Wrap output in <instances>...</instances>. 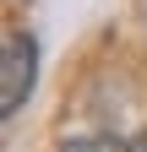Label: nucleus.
Segmentation results:
<instances>
[{"instance_id":"1","label":"nucleus","mask_w":147,"mask_h":152,"mask_svg":"<svg viewBox=\"0 0 147 152\" xmlns=\"http://www.w3.org/2000/svg\"><path fill=\"white\" fill-rule=\"evenodd\" d=\"M33 82H38V44H33V33L11 27L6 44H0V114L22 109Z\"/></svg>"},{"instance_id":"2","label":"nucleus","mask_w":147,"mask_h":152,"mask_svg":"<svg viewBox=\"0 0 147 152\" xmlns=\"http://www.w3.org/2000/svg\"><path fill=\"white\" fill-rule=\"evenodd\" d=\"M60 152H136V147H125L120 136H71Z\"/></svg>"},{"instance_id":"3","label":"nucleus","mask_w":147,"mask_h":152,"mask_svg":"<svg viewBox=\"0 0 147 152\" xmlns=\"http://www.w3.org/2000/svg\"><path fill=\"white\" fill-rule=\"evenodd\" d=\"M136 152H147V136H142V141H136Z\"/></svg>"}]
</instances>
